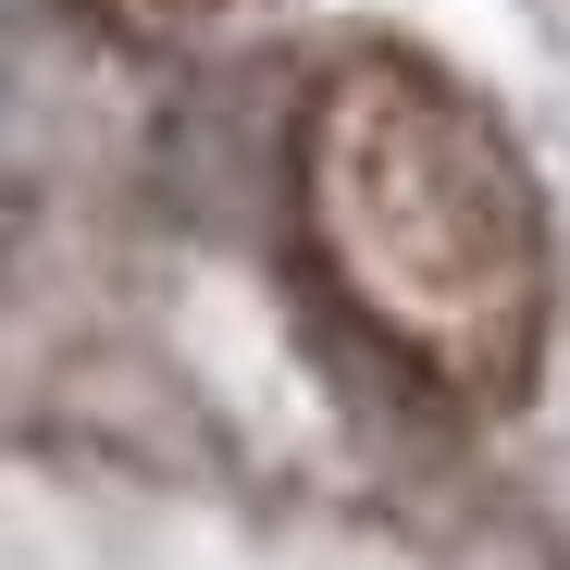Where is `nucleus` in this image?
Here are the masks:
<instances>
[{"mask_svg":"<svg viewBox=\"0 0 570 570\" xmlns=\"http://www.w3.org/2000/svg\"><path fill=\"white\" fill-rule=\"evenodd\" d=\"M298 236L347 323L459 410H521L558 248L521 137L422 50H335L298 100Z\"/></svg>","mask_w":570,"mask_h":570,"instance_id":"obj_1","label":"nucleus"},{"mask_svg":"<svg viewBox=\"0 0 570 570\" xmlns=\"http://www.w3.org/2000/svg\"><path fill=\"white\" fill-rule=\"evenodd\" d=\"M87 13H112L125 38H212L236 0H87Z\"/></svg>","mask_w":570,"mask_h":570,"instance_id":"obj_2","label":"nucleus"}]
</instances>
